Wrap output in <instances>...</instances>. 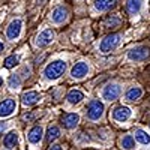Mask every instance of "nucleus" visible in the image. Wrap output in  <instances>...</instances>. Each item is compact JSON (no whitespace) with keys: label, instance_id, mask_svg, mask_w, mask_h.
<instances>
[{"label":"nucleus","instance_id":"f257e3e1","mask_svg":"<svg viewBox=\"0 0 150 150\" xmlns=\"http://www.w3.org/2000/svg\"><path fill=\"white\" fill-rule=\"evenodd\" d=\"M65 71H66V63H65V62L63 60H56V62L50 63L45 68L44 74H45V77L48 80H57Z\"/></svg>","mask_w":150,"mask_h":150},{"label":"nucleus","instance_id":"f03ea898","mask_svg":"<svg viewBox=\"0 0 150 150\" xmlns=\"http://www.w3.org/2000/svg\"><path fill=\"white\" fill-rule=\"evenodd\" d=\"M120 39H122V36H120L119 33H111V35L105 36L104 39H102L99 50H101L102 53H108V51L114 50V48L120 44Z\"/></svg>","mask_w":150,"mask_h":150},{"label":"nucleus","instance_id":"7ed1b4c3","mask_svg":"<svg viewBox=\"0 0 150 150\" xmlns=\"http://www.w3.org/2000/svg\"><path fill=\"white\" fill-rule=\"evenodd\" d=\"M104 114V105L102 102H99V101H92L89 104V107H87V116H89L90 120H98V119H101V116Z\"/></svg>","mask_w":150,"mask_h":150},{"label":"nucleus","instance_id":"20e7f679","mask_svg":"<svg viewBox=\"0 0 150 150\" xmlns=\"http://www.w3.org/2000/svg\"><path fill=\"white\" fill-rule=\"evenodd\" d=\"M128 57L131 60H135V62H141V60H146L150 57V48L147 47H137V48H132L131 51L128 53Z\"/></svg>","mask_w":150,"mask_h":150},{"label":"nucleus","instance_id":"39448f33","mask_svg":"<svg viewBox=\"0 0 150 150\" xmlns=\"http://www.w3.org/2000/svg\"><path fill=\"white\" fill-rule=\"evenodd\" d=\"M122 93V87L119 84H110L107 86L105 89H104V99H107V101H114V99H117Z\"/></svg>","mask_w":150,"mask_h":150},{"label":"nucleus","instance_id":"423d86ee","mask_svg":"<svg viewBox=\"0 0 150 150\" xmlns=\"http://www.w3.org/2000/svg\"><path fill=\"white\" fill-rule=\"evenodd\" d=\"M17 108L15 99H5L3 102H0V117H8Z\"/></svg>","mask_w":150,"mask_h":150},{"label":"nucleus","instance_id":"0eeeda50","mask_svg":"<svg viewBox=\"0 0 150 150\" xmlns=\"http://www.w3.org/2000/svg\"><path fill=\"white\" fill-rule=\"evenodd\" d=\"M21 26H23V23H21L20 18L14 20V21L9 24V27H8V30H6V36L9 38L11 41H15L17 38L20 36V33H21Z\"/></svg>","mask_w":150,"mask_h":150},{"label":"nucleus","instance_id":"6e6552de","mask_svg":"<svg viewBox=\"0 0 150 150\" xmlns=\"http://www.w3.org/2000/svg\"><path fill=\"white\" fill-rule=\"evenodd\" d=\"M54 39V33L53 30H44L42 33H39V36L36 38V45L38 47H47L53 42Z\"/></svg>","mask_w":150,"mask_h":150},{"label":"nucleus","instance_id":"1a4fd4ad","mask_svg":"<svg viewBox=\"0 0 150 150\" xmlns=\"http://www.w3.org/2000/svg\"><path fill=\"white\" fill-rule=\"evenodd\" d=\"M89 72V66H87L86 62H78V63H75V66L72 68L71 71V75L74 78H83L84 75H87Z\"/></svg>","mask_w":150,"mask_h":150},{"label":"nucleus","instance_id":"9d476101","mask_svg":"<svg viewBox=\"0 0 150 150\" xmlns=\"http://www.w3.org/2000/svg\"><path fill=\"white\" fill-rule=\"evenodd\" d=\"M78 120H80V116L75 114V112H69V114H65L63 119H62V123L66 129H74L75 126L78 125Z\"/></svg>","mask_w":150,"mask_h":150},{"label":"nucleus","instance_id":"9b49d317","mask_svg":"<svg viewBox=\"0 0 150 150\" xmlns=\"http://www.w3.org/2000/svg\"><path fill=\"white\" fill-rule=\"evenodd\" d=\"M112 116H114V119L117 122H125L131 117V110L128 107H117L114 110V112H112Z\"/></svg>","mask_w":150,"mask_h":150},{"label":"nucleus","instance_id":"f8f14e48","mask_svg":"<svg viewBox=\"0 0 150 150\" xmlns=\"http://www.w3.org/2000/svg\"><path fill=\"white\" fill-rule=\"evenodd\" d=\"M39 99H41V96L38 92H27V93L23 95V104L30 107V105H35Z\"/></svg>","mask_w":150,"mask_h":150},{"label":"nucleus","instance_id":"ddd939ff","mask_svg":"<svg viewBox=\"0 0 150 150\" xmlns=\"http://www.w3.org/2000/svg\"><path fill=\"white\" fill-rule=\"evenodd\" d=\"M27 138L32 144H36V143H39L41 138H42V128L41 126H33L27 135Z\"/></svg>","mask_w":150,"mask_h":150},{"label":"nucleus","instance_id":"4468645a","mask_svg":"<svg viewBox=\"0 0 150 150\" xmlns=\"http://www.w3.org/2000/svg\"><path fill=\"white\" fill-rule=\"evenodd\" d=\"M117 0H95V6L98 11H108L116 6Z\"/></svg>","mask_w":150,"mask_h":150},{"label":"nucleus","instance_id":"2eb2a0df","mask_svg":"<svg viewBox=\"0 0 150 150\" xmlns=\"http://www.w3.org/2000/svg\"><path fill=\"white\" fill-rule=\"evenodd\" d=\"M141 8H143V0H128L126 2V9L132 15H135L137 12H140Z\"/></svg>","mask_w":150,"mask_h":150},{"label":"nucleus","instance_id":"dca6fc26","mask_svg":"<svg viewBox=\"0 0 150 150\" xmlns=\"http://www.w3.org/2000/svg\"><path fill=\"white\" fill-rule=\"evenodd\" d=\"M66 9L65 8H56L54 11H53V14H51V18H53V21L54 23H63L65 20H66Z\"/></svg>","mask_w":150,"mask_h":150},{"label":"nucleus","instance_id":"f3484780","mask_svg":"<svg viewBox=\"0 0 150 150\" xmlns=\"http://www.w3.org/2000/svg\"><path fill=\"white\" fill-rule=\"evenodd\" d=\"M17 141H18V134L17 132H9L6 137H5V147L6 149H12V147H15V144H17Z\"/></svg>","mask_w":150,"mask_h":150},{"label":"nucleus","instance_id":"a211bd4d","mask_svg":"<svg viewBox=\"0 0 150 150\" xmlns=\"http://www.w3.org/2000/svg\"><path fill=\"white\" fill-rule=\"evenodd\" d=\"M141 95H143V90L140 87H132V89L126 92V99L128 101H135V99H140Z\"/></svg>","mask_w":150,"mask_h":150},{"label":"nucleus","instance_id":"6ab92c4d","mask_svg":"<svg viewBox=\"0 0 150 150\" xmlns=\"http://www.w3.org/2000/svg\"><path fill=\"white\" fill-rule=\"evenodd\" d=\"M83 98H84V95H83L80 90H71V92L68 93V101H69V104H78Z\"/></svg>","mask_w":150,"mask_h":150},{"label":"nucleus","instance_id":"aec40b11","mask_svg":"<svg viewBox=\"0 0 150 150\" xmlns=\"http://www.w3.org/2000/svg\"><path fill=\"white\" fill-rule=\"evenodd\" d=\"M60 137V129L57 126H51V128H48V132H47V140L51 143L54 140H57Z\"/></svg>","mask_w":150,"mask_h":150},{"label":"nucleus","instance_id":"412c9836","mask_svg":"<svg viewBox=\"0 0 150 150\" xmlns=\"http://www.w3.org/2000/svg\"><path fill=\"white\" fill-rule=\"evenodd\" d=\"M134 135H135V138L138 140L141 144H149V143H150V137L147 135V132H144V131H141V129H137Z\"/></svg>","mask_w":150,"mask_h":150},{"label":"nucleus","instance_id":"4be33fe9","mask_svg":"<svg viewBox=\"0 0 150 150\" xmlns=\"http://www.w3.org/2000/svg\"><path fill=\"white\" fill-rule=\"evenodd\" d=\"M134 146H135V143H134V138H132L131 135H126V137L122 140V147H123V149L131 150V149H134Z\"/></svg>","mask_w":150,"mask_h":150},{"label":"nucleus","instance_id":"5701e85b","mask_svg":"<svg viewBox=\"0 0 150 150\" xmlns=\"http://www.w3.org/2000/svg\"><path fill=\"white\" fill-rule=\"evenodd\" d=\"M17 63H18V57H17V56H9V57H6V60H5V68L11 69V68H14Z\"/></svg>","mask_w":150,"mask_h":150},{"label":"nucleus","instance_id":"b1692460","mask_svg":"<svg viewBox=\"0 0 150 150\" xmlns=\"http://www.w3.org/2000/svg\"><path fill=\"white\" fill-rule=\"evenodd\" d=\"M120 24V18L117 17H108L105 20V27H117Z\"/></svg>","mask_w":150,"mask_h":150},{"label":"nucleus","instance_id":"393cba45","mask_svg":"<svg viewBox=\"0 0 150 150\" xmlns=\"http://www.w3.org/2000/svg\"><path fill=\"white\" fill-rule=\"evenodd\" d=\"M21 84V80L18 75H11V78H9V87H12V89H15V87H20Z\"/></svg>","mask_w":150,"mask_h":150},{"label":"nucleus","instance_id":"a878e982","mask_svg":"<svg viewBox=\"0 0 150 150\" xmlns=\"http://www.w3.org/2000/svg\"><path fill=\"white\" fill-rule=\"evenodd\" d=\"M33 119H35V114H32V112H27V114L23 116V120L24 122H32Z\"/></svg>","mask_w":150,"mask_h":150},{"label":"nucleus","instance_id":"bb28decb","mask_svg":"<svg viewBox=\"0 0 150 150\" xmlns=\"http://www.w3.org/2000/svg\"><path fill=\"white\" fill-rule=\"evenodd\" d=\"M5 128H6V123H0V135H2V132L5 131Z\"/></svg>","mask_w":150,"mask_h":150},{"label":"nucleus","instance_id":"cd10ccee","mask_svg":"<svg viewBox=\"0 0 150 150\" xmlns=\"http://www.w3.org/2000/svg\"><path fill=\"white\" fill-rule=\"evenodd\" d=\"M50 150H62V146H59V144H56V146H53Z\"/></svg>","mask_w":150,"mask_h":150},{"label":"nucleus","instance_id":"c85d7f7f","mask_svg":"<svg viewBox=\"0 0 150 150\" xmlns=\"http://www.w3.org/2000/svg\"><path fill=\"white\" fill-rule=\"evenodd\" d=\"M3 48H5V45H3V42H0V51H3Z\"/></svg>","mask_w":150,"mask_h":150},{"label":"nucleus","instance_id":"c756f323","mask_svg":"<svg viewBox=\"0 0 150 150\" xmlns=\"http://www.w3.org/2000/svg\"><path fill=\"white\" fill-rule=\"evenodd\" d=\"M2 84H3V80H2V78H0V86H2Z\"/></svg>","mask_w":150,"mask_h":150}]
</instances>
